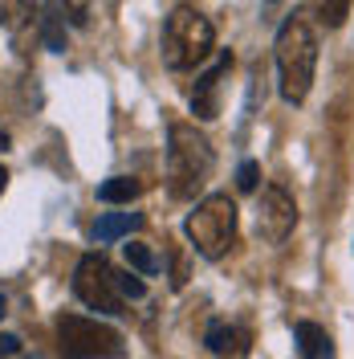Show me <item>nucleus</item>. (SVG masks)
I'll use <instances>...</instances> for the list:
<instances>
[{"label":"nucleus","mask_w":354,"mask_h":359,"mask_svg":"<svg viewBox=\"0 0 354 359\" xmlns=\"http://www.w3.org/2000/svg\"><path fill=\"white\" fill-rule=\"evenodd\" d=\"M273 57H277V78H281V98L302 107L313 90V69H318V29H313L310 13H289L285 25L277 29L273 41Z\"/></svg>","instance_id":"1"},{"label":"nucleus","mask_w":354,"mask_h":359,"mask_svg":"<svg viewBox=\"0 0 354 359\" xmlns=\"http://www.w3.org/2000/svg\"><path fill=\"white\" fill-rule=\"evenodd\" d=\"M62 17H69V25H90V13H94V0H57Z\"/></svg>","instance_id":"17"},{"label":"nucleus","mask_w":354,"mask_h":359,"mask_svg":"<svg viewBox=\"0 0 354 359\" xmlns=\"http://www.w3.org/2000/svg\"><path fill=\"white\" fill-rule=\"evenodd\" d=\"M41 37H45V49L53 53H66V17L57 4H45L41 13Z\"/></svg>","instance_id":"12"},{"label":"nucleus","mask_w":354,"mask_h":359,"mask_svg":"<svg viewBox=\"0 0 354 359\" xmlns=\"http://www.w3.org/2000/svg\"><path fill=\"white\" fill-rule=\"evenodd\" d=\"M122 253H127V266L134 273H143V278H155L159 273V257L147 241H131V245H122Z\"/></svg>","instance_id":"14"},{"label":"nucleus","mask_w":354,"mask_h":359,"mask_svg":"<svg viewBox=\"0 0 354 359\" xmlns=\"http://www.w3.org/2000/svg\"><path fill=\"white\" fill-rule=\"evenodd\" d=\"M21 351V339L17 335H0V359H13Z\"/></svg>","instance_id":"20"},{"label":"nucleus","mask_w":354,"mask_h":359,"mask_svg":"<svg viewBox=\"0 0 354 359\" xmlns=\"http://www.w3.org/2000/svg\"><path fill=\"white\" fill-rule=\"evenodd\" d=\"M139 192H143V184H139L134 176H111L102 188H98V201L102 204H131Z\"/></svg>","instance_id":"13"},{"label":"nucleus","mask_w":354,"mask_h":359,"mask_svg":"<svg viewBox=\"0 0 354 359\" xmlns=\"http://www.w3.org/2000/svg\"><path fill=\"white\" fill-rule=\"evenodd\" d=\"M57 351H62V359H118L127 351V343L114 327L98 323V318L62 314L57 318Z\"/></svg>","instance_id":"5"},{"label":"nucleus","mask_w":354,"mask_h":359,"mask_svg":"<svg viewBox=\"0 0 354 359\" xmlns=\"http://www.w3.org/2000/svg\"><path fill=\"white\" fill-rule=\"evenodd\" d=\"M204 343H208V351H212V355H220V359H244V355H248V335H244L241 327L220 323V318L208 327Z\"/></svg>","instance_id":"9"},{"label":"nucleus","mask_w":354,"mask_h":359,"mask_svg":"<svg viewBox=\"0 0 354 359\" xmlns=\"http://www.w3.org/2000/svg\"><path fill=\"white\" fill-rule=\"evenodd\" d=\"M4 184H8V172H4V163H0V192H4Z\"/></svg>","instance_id":"22"},{"label":"nucleus","mask_w":354,"mask_h":359,"mask_svg":"<svg viewBox=\"0 0 354 359\" xmlns=\"http://www.w3.org/2000/svg\"><path fill=\"white\" fill-rule=\"evenodd\" d=\"M143 224V217L139 212H106L102 221L94 224V241L98 245H111V241H118V237H127L131 229H139Z\"/></svg>","instance_id":"11"},{"label":"nucleus","mask_w":354,"mask_h":359,"mask_svg":"<svg viewBox=\"0 0 354 359\" xmlns=\"http://www.w3.org/2000/svg\"><path fill=\"white\" fill-rule=\"evenodd\" d=\"M253 224H257V237L265 245H281L289 233L297 229V201L289 196L281 184H269V188H261V196H257Z\"/></svg>","instance_id":"7"},{"label":"nucleus","mask_w":354,"mask_h":359,"mask_svg":"<svg viewBox=\"0 0 354 359\" xmlns=\"http://www.w3.org/2000/svg\"><path fill=\"white\" fill-rule=\"evenodd\" d=\"M73 294L98 314H122V294L114 286V269L102 253H86L73 269Z\"/></svg>","instance_id":"6"},{"label":"nucleus","mask_w":354,"mask_h":359,"mask_svg":"<svg viewBox=\"0 0 354 359\" xmlns=\"http://www.w3.org/2000/svg\"><path fill=\"white\" fill-rule=\"evenodd\" d=\"M37 0H0V25L4 29H21L29 17H33Z\"/></svg>","instance_id":"15"},{"label":"nucleus","mask_w":354,"mask_h":359,"mask_svg":"<svg viewBox=\"0 0 354 359\" xmlns=\"http://www.w3.org/2000/svg\"><path fill=\"white\" fill-rule=\"evenodd\" d=\"M216 49V29L212 21L192 8V4H179L171 8V17L163 25V66L183 74V69H196L199 62H208Z\"/></svg>","instance_id":"3"},{"label":"nucleus","mask_w":354,"mask_h":359,"mask_svg":"<svg viewBox=\"0 0 354 359\" xmlns=\"http://www.w3.org/2000/svg\"><path fill=\"white\" fill-rule=\"evenodd\" d=\"M114 286H118V294H122V298H131V302H139V298L147 294L143 278H134V273H114Z\"/></svg>","instance_id":"19"},{"label":"nucleus","mask_w":354,"mask_h":359,"mask_svg":"<svg viewBox=\"0 0 354 359\" xmlns=\"http://www.w3.org/2000/svg\"><path fill=\"white\" fill-rule=\"evenodd\" d=\"M216 168L208 135L196 131V123H171L167 131V192L176 201H196L208 188Z\"/></svg>","instance_id":"2"},{"label":"nucleus","mask_w":354,"mask_h":359,"mask_svg":"<svg viewBox=\"0 0 354 359\" xmlns=\"http://www.w3.org/2000/svg\"><path fill=\"white\" fill-rule=\"evenodd\" d=\"M183 233H187V241H192V249H196L199 257L220 262L224 253L236 245V204H232V196H228V192L204 196V201L187 212Z\"/></svg>","instance_id":"4"},{"label":"nucleus","mask_w":354,"mask_h":359,"mask_svg":"<svg viewBox=\"0 0 354 359\" xmlns=\"http://www.w3.org/2000/svg\"><path fill=\"white\" fill-rule=\"evenodd\" d=\"M228 74H232V53H216V62L196 78V86H192V114L196 118H216L220 114Z\"/></svg>","instance_id":"8"},{"label":"nucleus","mask_w":354,"mask_h":359,"mask_svg":"<svg viewBox=\"0 0 354 359\" xmlns=\"http://www.w3.org/2000/svg\"><path fill=\"white\" fill-rule=\"evenodd\" d=\"M351 4L354 0H322V21L330 25V29H342L346 17H351Z\"/></svg>","instance_id":"16"},{"label":"nucleus","mask_w":354,"mask_h":359,"mask_svg":"<svg viewBox=\"0 0 354 359\" xmlns=\"http://www.w3.org/2000/svg\"><path fill=\"white\" fill-rule=\"evenodd\" d=\"M293 339H297L302 359H334V339L326 335V327H318L310 318L293 323Z\"/></svg>","instance_id":"10"},{"label":"nucleus","mask_w":354,"mask_h":359,"mask_svg":"<svg viewBox=\"0 0 354 359\" xmlns=\"http://www.w3.org/2000/svg\"><path fill=\"white\" fill-rule=\"evenodd\" d=\"M4 314H8V298H4V294H0V318H4Z\"/></svg>","instance_id":"21"},{"label":"nucleus","mask_w":354,"mask_h":359,"mask_svg":"<svg viewBox=\"0 0 354 359\" xmlns=\"http://www.w3.org/2000/svg\"><path fill=\"white\" fill-rule=\"evenodd\" d=\"M21 359H41V355H21Z\"/></svg>","instance_id":"23"},{"label":"nucleus","mask_w":354,"mask_h":359,"mask_svg":"<svg viewBox=\"0 0 354 359\" xmlns=\"http://www.w3.org/2000/svg\"><path fill=\"white\" fill-rule=\"evenodd\" d=\"M257 184H261V163L257 159H244L241 172H236V188L241 192H257Z\"/></svg>","instance_id":"18"}]
</instances>
